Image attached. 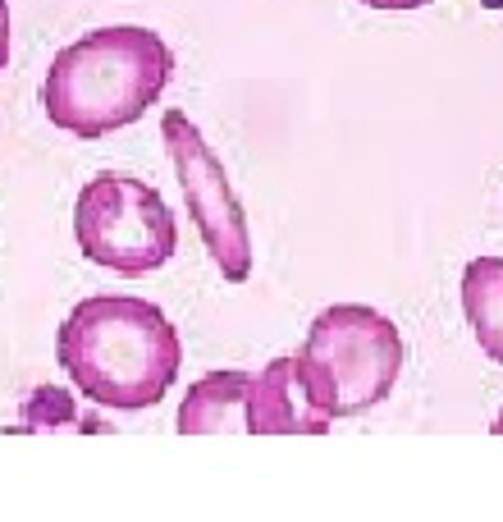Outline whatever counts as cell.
Returning <instances> with one entry per match:
<instances>
[{
	"instance_id": "obj_5",
	"label": "cell",
	"mask_w": 503,
	"mask_h": 522,
	"mask_svg": "<svg viewBox=\"0 0 503 522\" xmlns=\"http://www.w3.org/2000/svg\"><path fill=\"white\" fill-rule=\"evenodd\" d=\"M161 138L174 161V174H179L188 220L202 234L215 271L225 275L229 284H243L252 275V234H247L243 202H238L220 156L211 152V142L202 138V129L183 110L161 115Z\"/></svg>"
},
{
	"instance_id": "obj_10",
	"label": "cell",
	"mask_w": 503,
	"mask_h": 522,
	"mask_svg": "<svg viewBox=\"0 0 503 522\" xmlns=\"http://www.w3.org/2000/svg\"><path fill=\"white\" fill-rule=\"evenodd\" d=\"M10 65V0H0V69Z\"/></svg>"
},
{
	"instance_id": "obj_11",
	"label": "cell",
	"mask_w": 503,
	"mask_h": 522,
	"mask_svg": "<svg viewBox=\"0 0 503 522\" xmlns=\"http://www.w3.org/2000/svg\"><path fill=\"white\" fill-rule=\"evenodd\" d=\"M362 5H371V10H421L430 0H362Z\"/></svg>"
},
{
	"instance_id": "obj_6",
	"label": "cell",
	"mask_w": 503,
	"mask_h": 522,
	"mask_svg": "<svg viewBox=\"0 0 503 522\" xmlns=\"http://www.w3.org/2000/svg\"><path fill=\"white\" fill-rule=\"evenodd\" d=\"M243 417H247V435H325L334 426L325 417L316 390H311L298 353L270 358L261 371H252Z\"/></svg>"
},
{
	"instance_id": "obj_12",
	"label": "cell",
	"mask_w": 503,
	"mask_h": 522,
	"mask_svg": "<svg viewBox=\"0 0 503 522\" xmlns=\"http://www.w3.org/2000/svg\"><path fill=\"white\" fill-rule=\"evenodd\" d=\"M494 435H503V413H499V422H494Z\"/></svg>"
},
{
	"instance_id": "obj_7",
	"label": "cell",
	"mask_w": 503,
	"mask_h": 522,
	"mask_svg": "<svg viewBox=\"0 0 503 522\" xmlns=\"http://www.w3.org/2000/svg\"><path fill=\"white\" fill-rule=\"evenodd\" d=\"M247 381L252 371L243 367H220L211 376L188 385L179 403V435H234L247 431Z\"/></svg>"
},
{
	"instance_id": "obj_3",
	"label": "cell",
	"mask_w": 503,
	"mask_h": 522,
	"mask_svg": "<svg viewBox=\"0 0 503 522\" xmlns=\"http://www.w3.org/2000/svg\"><path fill=\"white\" fill-rule=\"evenodd\" d=\"M325 417H362L394 394L407 367V344L385 312L366 303H330L307 326L298 348Z\"/></svg>"
},
{
	"instance_id": "obj_9",
	"label": "cell",
	"mask_w": 503,
	"mask_h": 522,
	"mask_svg": "<svg viewBox=\"0 0 503 522\" xmlns=\"http://www.w3.org/2000/svg\"><path fill=\"white\" fill-rule=\"evenodd\" d=\"M23 431H101L106 422L97 417H83L69 390H55V385H42L23 399Z\"/></svg>"
},
{
	"instance_id": "obj_8",
	"label": "cell",
	"mask_w": 503,
	"mask_h": 522,
	"mask_svg": "<svg viewBox=\"0 0 503 522\" xmlns=\"http://www.w3.org/2000/svg\"><path fill=\"white\" fill-rule=\"evenodd\" d=\"M462 312L481 353L503 367V257H476L462 271Z\"/></svg>"
},
{
	"instance_id": "obj_2",
	"label": "cell",
	"mask_w": 503,
	"mask_h": 522,
	"mask_svg": "<svg viewBox=\"0 0 503 522\" xmlns=\"http://www.w3.org/2000/svg\"><path fill=\"white\" fill-rule=\"evenodd\" d=\"M174 78V51L156 28L110 23L60 46L42 78V115L74 138H106L147 115Z\"/></svg>"
},
{
	"instance_id": "obj_1",
	"label": "cell",
	"mask_w": 503,
	"mask_h": 522,
	"mask_svg": "<svg viewBox=\"0 0 503 522\" xmlns=\"http://www.w3.org/2000/svg\"><path fill=\"white\" fill-rule=\"evenodd\" d=\"M55 362L97 408L142 413L170 394L183 371V339L147 298L92 294L55 330Z\"/></svg>"
},
{
	"instance_id": "obj_4",
	"label": "cell",
	"mask_w": 503,
	"mask_h": 522,
	"mask_svg": "<svg viewBox=\"0 0 503 522\" xmlns=\"http://www.w3.org/2000/svg\"><path fill=\"white\" fill-rule=\"evenodd\" d=\"M74 243L92 266L115 275H151L179 248L174 211L138 174H92L74 202Z\"/></svg>"
}]
</instances>
